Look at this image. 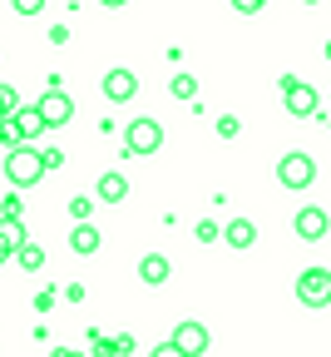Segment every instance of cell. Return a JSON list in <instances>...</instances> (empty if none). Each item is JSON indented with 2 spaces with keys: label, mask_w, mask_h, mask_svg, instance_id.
Returning a JSON list of instances; mask_svg holds the SVG:
<instances>
[{
  "label": "cell",
  "mask_w": 331,
  "mask_h": 357,
  "mask_svg": "<svg viewBox=\"0 0 331 357\" xmlns=\"http://www.w3.org/2000/svg\"><path fill=\"white\" fill-rule=\"evenodd\" d=\"M198 238H203V243H213V238H218V223H208V218H203V223H198Z\"/></svg>",
  "instance_id": "cell-24"
},
{
  "label": "cell",
  "mask_w": 331,
  "mask_h": 357,
  "mask_svg": "<svg viewBox=\"0 0 331 357\" xmlns=\"http://www.w3.org/2000/svg\"><path fill=\"white\" fill-rule=\"evenodd\" d=\"M168 89H173V100H198V79L193 75H173Z\"/></svg>",
  "instance_id": "cell-17"
},
{
  "label": "cell",
  "mask_w": 331,
  "mask_h": 357,
  "mask_svg": "<svg viewBox=\"0 0 331 357\" xmlns=\"http://www.w3.org/2000/svg\"><path fill=\"white\" fill-rule=\"evenodd\" d=\"M297 303L302 307H326L331 303V268H307L297 278Z\"/></svg>",
  "instance_id": "cell-6"
},
{
  "label": "cell",
  "mask_w": 331,
  "mask_h": 357,
  "mask_svg": "<svg viewBox=\"0 0 331 357\" xmlns=\"http://www.w3.org/2000/svg\"><path fill=\"white\" fill-rule=\"evenodd\" d=\"M99 229H94V223H74V234H70V248L74 253H99Z\"/></svg>",
  "instance_id": "cell-12"
},
{
  "label": "cell",
  "mask_w": 331,
  "mask_h": 357,
  "mask_svg": "<svg viewBox=\"0 0 331 357\" xmlns=\"http://www.w3.org/2000/svg\"><path fill=\"white\" fill-rule=\"evenodd\" d=\"M10 119L20 124V134H25V144H30V139H35V134L45 129V124H40V114H35V105H20V109H15Z\"/></svg>",
  "instance_id": "cell-14"
},
{
  "label": "cell",
  "mask_w": 331,
  "mask_h": 357,
  "mask_svg": "<svg viewBox=\"0 0 331 357\" xmlns=\"http://www.w3.org/2000/svg\"><path fill=\"white\" fill-rule=\"evenodd\" d=\"M138 95V79H134V70H109L104 75V100H114V105H124V100H134Z\"/></svg>",
  "instance_id": "cell-8"
},
{
  "label": "cell",
  "mask_w": 331,
  "mask_h": 357,
  "mask_svg": "<svg viewBox=\"0 0 331 357\" xmlns=\"http://www.w3.org/2000/svg\"><path fill=\"white\" fill-rule=\"evenodd\" d=\"M0 243H6L10 253H15L20 243H30V238H25V223H6V218H0Z\"/></svg>",
  "instance_id": "cell-16"
},
{
  "label": "cell",
  "mask_w": 331,
  "mask_h": 357,
  "mask_svg": "<svg viewBox=\"0 0 331 357\" xmlns=\"http://www.w3.org/2000/svg\"><path fill=\"white\" fill-rule=\"evenodd\" d=\"M168 342H173V347H178L183 357H203L213 337H208V328H203V323H193V318H183V323L173 328V337H168Z\"/></svg>",
  "instance_id": "cell-7"
},
{
  "label": "cell",
  "mask_w": 331,
  "mask_h": 357,
  "mask_svg": "<svg viewBox=\"0 0 331 357\" xmlns=\"http://www.w3.org/2000/svg\"><path fill=\"white\" fill-rule=\"evenodd\" d=\"M159 144H163V124H159L154 114L129 119V129H124V149H129V154H154Z\"/></svg>",
  "instance_id": "cell-3"
},
{
  "label": "cell",
  "mask_w": 331,
  "mask_h": 357,
  "mask_svg": "<svg viewBox=\"0 0 331 357\" xmlns=\"http://www.w3.org/2000/svg\"><path fill=\"white\" fill-rule=\"evenodd\" d=\"M35 114H40V124H45V129H60V124H70V119H74V100L65 95L60 84H50V89H45V95L35 100Z\"/></svg>",
  "instance_id": "cell-5"
},
{
  "label": "cell",
  "mask_w": 331,
  "mask_h": 357,
  "mask_svg": "<svg viewBox=\"0 0 331 357\" xmlns=\"http://www.w3.org/2000/svg\"><path fill=\"white\" fill-rule=\"evenodd\" d=\"M6 258H10V248H6V243H0V263H6Z\"/></svg>",
  "instance_id": "cell-26"
},
{
  "label": "cell",
  "mask_w": 331,
  "mask_h": 357,
  "mask_svg": "<svg viewBox=\"0 0 331 357\" xmlns=\"http://www.w3.org/2000/svg\"><path fill=\"white\" fill-rule=\"evenodd\" d=\"M331 234V218H326V208H302L297 213V238H307V243H316V238H326Z\"/></svg>",
  "instance_id": "cell-9"
},
{
  "label": "cell",
  "mask_w": 331,
  "mask_h": 357,
  "mask_svg": "<svg viewBox=\"0 0 331 357\" xmlns=\"http://www.w3.org/2000/svg\"><path fill=\"white\" fill-rule=\"evenodd\" d=\"M0 144H6V149H20L25 144V134H20L15 119H0Z\"/></svg>",
  "instance_id": "cell-18"
},
{
  "label": "cell",
  "mask_w": 331,
  "mask_h": 357,
  "mask_svg": "<svg viewBox=\"0 0 331 357\" xmlns=\"http://www.w3.org/2000/svg\"><path fill=\"white\" fill-rule=\"evenodd\" d=\"M223 238H227L232 248H252V243H257V223H252V218H232L227 229H223Z\"/></svg>",
  "instance_id": "cell-10"
},
{
  "label": "cell",
  "mask_w": 331,
  "mask_h": 357,
  "mask_svg": "<svg viewBox=\"0 0 331 357\" xmlns=\"http://www.w3.org/2000/svg\"><path fill=\"white\" fill-rule=\"evenodd\" d=\"M15 109H20V95H15L10 84H0V119H10Z\"/></svg>",
  "instance_id": "cell-20"
},
{
  "label": "cell",
  "mask_w": 331,
  "mask_h": 357,
  "mask_svg": "<svg viewBox=\"0 0 331 357\" xmlns=\"http://www.w3.org/2000/svg\"><path fill=\"white\" fill-rule=\"evenodd\" d=\"M277 84H282V100H287V114H297V119H316V114H321V95H316L307 79L282 75Z\"/></svg>",
  "instance_id": "cell-2"
},
{
  "label": "cell",
  "mask_w": 331,
  "mask_h": 357,
  "mask_svg": "<svg viewBox=\"0 0 331 357\" xmlns=\"http://www.w3.org/2000/svg\"><path fill=\"white\" fill-rule=\"evenodd\" d=\"M89 208H94L89 199H79V194L70 199V218H74V223H89Z\"/></svg>",
  "instance_id": "cell-21"
},
{
  "label": "cell",
  "mask_w": 331,
  "mask_h": 357,
  "mask_svg": "<svg viewBox=\"0 0 331 357\" xmlns=\"http://www.w3.org/2000/svg\"><path fill=\"white\" fill-rule=\"evenodd\" d=\"M326 60H331V40H326Z\"/></svg>",
  "instance_id": "cell-27"
},
{
  "label": "cell",
  "mask_w": 331,
  "mask_h": 357,
  "mask_svg": "<svg viewBox=\"0 0 331 357\" xmlns=\"http://www.w3.org/2000/svg\"><path fill=\"white\" fill-rule=\"evenodd\" d=\"M40 6H45V0H15V10H20V15H40Z\"/></svg>",
  "instance_id": "cell-23"
},
{
  "label": "cell",
  "mask_w": 331,
  "mask_h": 357,
  "mask_svg": "<svg viewBox=\"0 0 331 357\" xmlns=\"http://www.w3.org/2000/svg\"><path fill=\"white\" fill-rule=\"evenodd\" d=\"M312 178H316V159L292 149L287 159H277V184L282 189H312Z\"/></svg>",
  "instance_id": "cell-4"
},
{
  "label": "cell",
  "mask_w": 331,
  "mask_h": 357,
  "mask_svg": "<svg viewBox=\"0 0 331 357\" xmlns=\"http://www.w3.org/2000/svg\"><path fill=\"white\" fill-rule=\"evenodd\" d=\"M6 178H10L15 189H30V184H40V178H45L40 149H35V144H20V149H10V154H6Z\"/></svg>",
  "instance_id": "cell-1"
},
{
  "label": "cell",
  "mask_w": 331,
  "mask_h": 357,
  "mask_svg": "<svg viewBox=\"0 0 331 357\" xmlns=\"http://www.w3.org/2000/svg\"><path fill=\"white\" fill-rule=\"evenodd\" d=\"M20 213H25L20 194H6V199H0V218H6V223H20Z\"/></svg>",
  "instance_id": "cell-19"
},
{
  "label": "cell",
  "mask_w": 331,
  "mask_h": 357,
  "mask_svg": "<svg viewBox=\"0 0 331 357\" xmlns=\"http://www.w3.org/2000/svg\"><path fill=\"white\" fill-rule=\"evenodd\" d=\"M15 258H20L25 273H40V268H45V248H40V243H20V248H15Z\"/></svg>",
  "instance_id": "cell-15"
},
{
  "label": "cell",
  "mask_w": 331,
  "mask_h": 357,
  "mask_svg": "<svg viewBox=\"0 0 331 357\" xmlns=\"http://www.w3.org/2000/svg\"><path fill=\"white\" fill-rule=\"evenodd\" d=\"M138 278H144L149 288L168 283V258H163V253H144V263H138Z\"/></svg>",
  "instance_id": "cell-11"
},
{
  "label": "cell",
  "mask_w": 331,
  "mask_h": 357,
  "mask_svg": "<svg viewBox=\"0 0 331 357\" xmlns=\"http://www.w3.org/2000/svg\"><path fill=\"white\" fill-rule=\"evenodd\" d=\"M99 199H104V204L129 199V178H124V174H114V169H109V174H99Z\"/></svg>",
  "instance_id": "cell-13"
},
{
  "label": "cell",
  "mask_w": 331,
  "mask_h": 357,
  "mask_svg": "<svg viewBox=\"0 0 331 357\" xmlns=\"http://www.w3.org/2000/svg\"><path fill=\"white\" fill-rule=\"evenodd\" d=\"M149 357H183V352H178V347H173V342H159V347H154V352H149Z\"/></svg>",
  "instance_id": "cell-25"
},
{
  "label": "cell",
  "mask_w": 331,
  "mask_h": 357,
  "mask_svg": "<svg viewBox=\"0 0 331 357\" xmlns=\"http://www.w3.org/2000/svg\"><path fill=\"white\" fill-rule=\"evenodd\" d=\"M238 129H243V119H232V114H223V119H218V134H223V139H232Z\"/></svg>",
  "instance_id": "cell-22"
}]
</instances>
